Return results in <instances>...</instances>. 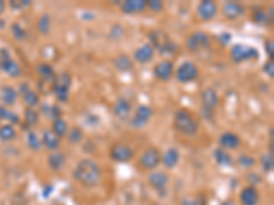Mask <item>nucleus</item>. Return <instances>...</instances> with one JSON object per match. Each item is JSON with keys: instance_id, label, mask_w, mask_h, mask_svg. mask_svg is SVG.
Returning a JSON list of instances; mask_svg holds the SVG:
<instances>
[{"instance_id": "nucleus-1", "label": "nucleus", "mask_w": 274, "mask_h": 205, "mask_svg": "<svg viewBox=\"0 0 274 205\" xmlns=\"http://www.w3.org/2000/svg\"><path fill=\"white\" fill-rule=\"evenodd\" d=\"M73 178L81 186L92 189L98 186L102 181V168L92 159H82L77 163L73 171Z\"/></svg>"}, {"instance_id": "nucleus-2", "label": "nucleus", "mask_w": 274, "mask_h": 205, "mask_svg": "<svg viewBox=\"0 0 274 205\" xmlns=\"http://www.w3.org/2000/svg\"><path fill=\"white\" fill-rule=\"evenodd\" d=\"M173 126H174L175 131H178L182 135L187 137H194L199 131V120L196 119L192 112H189L185 108H180L175 111L174 119H173Z\"/></svg>"}, {"instance_id": "nucleus-3", "label": "nucleus", "mask_w": 274, "mask_h": 205, "mask_svg": "<svg viewBox=\"0 0 274 205\" xmlns=\"http://www.w3.org/2000/svg\"><path fill=\"white\" fill-rule=\"evenodd\" d=\"M148 38L151 47L163 56H171L177 52V44L169 37V34L162 30H151L148 33Z\"/></svg>"}, {"instance_id": "nucleus-4", "label": "nucleus", "mask_w": 274, "mask_h": 205, "mask_svg": "<svg viewBox=\"0 0 274 205\" xmlns=\"http://www.w3.org/2000/svg\"><path fill=\"white\" fill-rule=\"evenodd\" d=\"M71 89V76L67 72H62L58 74L54 81L51 82V91L54 96L57 97L58 101L61 103H67L70 97Z\"/></svg>"}, {"instance_id": "nucleus-5", "label": "nucleus", "mask_w": 274, "mask_h": 205, "mask_svg": "<svg viewBox=\"0 0 274 205\" xmlns=\"http://www.w3.org/2000/svg\"><path fill=\"white\" fill-rule=\"evenodd\" d=\"M202 115H203L204 119L213 120L214 112L219 105V96H218L217 91L213 88H206L202 95Z\"/></svg>"}, {"instance_id": "nucleus-6", "label": "nucleus", "mask_w": 274, "mask_h": 205, "mask_svg": "<svg viewBox=\"0 0 274 205\" xmlns=\"http://www.w3.org/2000/svg\"><path fill=\"white\" fill-rule=\"evenodd\" d=\"M162 162V152L155 147H150L142 153L137 166L143 171H155Z\"/></svg>"}, {"instance_id": "nucleus-7", "label": "nucleus", "mask_w": 274, "mask_h": 205, "mask_svg": "<svg viewBox=\"0 0 274 205\" xmlns=\"http://www.w3.org/2000/svg\"><path fill=\"white\" fill-rule=\"evenodd\" d=\"M231 57L235 63L248 62V60H258L259 59V51L250 45L244 44H235L231 48Z\"/></svg>"}, {"instance_id": "nucleus-8", "label": "nucleus", "mask_w": 274, "mask_h": 205, "mask_svg": "<svg viewBox=\"0 0 274 205\" xmlns=\"http://www.w3.org/2000/svg\"><path fill=\"white\" fill-rule=\"evenodd\" d=\"M174 74L178 82H181V84H189V82H194L198 80L200 72H199V67L194 62L185 60V62L180 63V66L177 67Z\"/></svg>"}, {"instance_id": "nucleus-9", "label": "nucleus", "mask_w": 274, "mask_h": 205, "mask_svg": "<svg viewBox=\"0 0 274 205\" xmlns=\"http://www.w3.org/2000/svg\"><path fill=\"white\" fill-rule=\"evenodd\" d=\"M152 115H154V111H152L150 105L140 104L136 110H134L132 116H130L129 123H130L133 129H143V127H146L147 124L150 123Z\"/></svg>"}, {"instance_id": "nucleus-10", "label": "nucleus", "mask_w": 274, "mask_h": 205, "mask_svg": "<svg viewBox=\"0 0 274 205\" xmlns=\"http://www.w3.org/2000/svg\"><path fill=\"white\" fill-rule=\"evenodd\" d=\"M110 158L115 163H129L134 159V151L128 144L117 143L110 148Z\"/></svg>"}, {"instance_id": "nucleus-11", "label": "nucleus", "mask_w": 274, "mask_h": 205, "mask_svg": "<svg viewBox=\"0 0 274 205\" xmlns=\"http://www.w3.org/2000/svg\"><path fill=\"white\" fill-rule=\"evenodd\" d=\"M210 44H211V40L208 37V34L204 32H194L185 40L187 49L191 52H199L202 49H206L210 47Z\"/></svg>"}, {"instance_id": "nucleus-12", "label": "nucleus", "mask_w": 274, "mask_h": 205, "mask_svg": "<svg viewBox=\"0 0 274 205\" xmlns=\"http://www.w3.org/2000/svg\"><path fill=\"white\" fill-rule=\"evenodd\" d=\"M173 74H174V64L169 59H163L154 67V77L162 82L170 81Z\"/></svg>"}, {"instance_id": "nucleus-13", "label": "nucleus", "mask_w": 274, "mask_h": 205, "mask_svg": "<svg viewBox=\"0 0 274 205\" xmlns=\"http://www.w3.org/2000/svg\"><path fill=\"white\" fill-rule=\"evenodd\" d=\"M169 181L170 178L166 174L165 171H151L148 174V178H147V182L148 185L156 191H166L167 189V185H169Z\"/></svg>"}, {"instance_id": "nucleus-14", "label": "nucleus", "mask_w": 274, "mask_h": 205, "mask_svg": "<svg viewBox=\"0 0 274 205\" xmlns=\"http://www.w3.org/2000/svg\"><path fill=\"white\" fill-rule=\"evenodd\" d=\"M196 13H198V17L204 22L207 21H211L217 17L218 14V6L215 2H211V0H203L198 5V9H196Z\"/></svg>"}, {"instance_id": "nucleus-15", "label": "nucleus", "mask_w": 274, "mask_h": 205, "mask_svg": "<svg viewBox=\"0 0 274 205\" xmlns=\"http://www.w3.org/2000/svg\"><path fill=\"white\" fill-rule=\"evenodd\" d=\"M133 108L130 101L125 97H119L113 105V114L121 120H129L132 116Z\"/></svg>"}, {"instance_id": "nucleus-16", "label": "nucleus", "mask_w": 274, "mask_h": 205, "mask_svg": "<svg viewBox=\"0 0 274 205\" xmlns=\"http://www.w3.org/2000/svg\"><path fill=\"white\" fill-rule=\"evenodd\" d=\"M218 144H219V148L225 151H235L240 148L241 139L233 131H223L218 139Z\"/></svg>"}, {"instance_id": "nucleus-17", "label": "nucleus", "mask_w": 274, "mask_h": 205, "mask_svg": "<svg viewBox=\"0 0 274 205\" xmlns=\"http://www.w3.org/2000/svg\"><path fill=\"white\" fill-rule=\"evenodd\" d=\"M222 14L225 18L231 19V21H236L241 18L246 14V7L239 3V2H226L222 6Z\"/></svg>"}, {"instance_id": "nucleus-18", "label": "nucleus", "mask_w": 274, "mask_h": 205, "mask_svg": "<svg viewBox=\"0 0 274 205\" xmlns=\"http://www.w3.org/2000/svg\"><path fill=\"white\" fill-rule=\"evenodd\" d=\"M154 56H155V49L151 47V44L146 43L133 52V62L146 64V63L151 62Z\"/></svg>"}, {"instance_id": "nucleus-19", "label": "nucleus", "mask_w": 274, "mask_h": 205, "mask_svg": "<svg viewBox=\"0 0 274 205\" xmlns=\"http://www.w3.org/2000/svg\"><path fill=\"white\" fill-rule=\"evenodd\" d=\"M239 200H240L241 205H258L260 200V194L254 185H250L240 191Z\"/></svg>"}, {"instance_id": "nucleus-20", "label": "nucleus", "mask_w": 274, "mask_h": 205, "mask_svg": "<svg viewBox=\"0 0 274 205\" xmlns=\"http://www.w3.org/2000/svg\"><path fill=\"white\" fill-rule=\"evenodd\" d=\"M119 9L123 14H140L147 10V0H126L119 3Z\"/></svg>"}, {"instance_id": "nucleus-21", "label": "nucleus", "mask_w": 274, "mask_h": 205, "mask_svg": "<svg viewBox=\"0 0 274 205\" xmlns=\"http://www.w3.org/2000/svg\"><path fill=\"white\" fill-rule=\"evenodd\" d=\"M19 92L24 97L25 104L28 105L29 108H34L40 104V96H38L37 92H34L33 89H30V86L26 84V82H22L19 85Z\"/></svg>"}, {"instance_id": "nucleus-22", "label": "nucleus", "mask_w": 274, "mask_h": 205, "mask_svg": "<svg viewBox=\"0 0 274 205\" xmlns=\"http://www.w3.org/2000/svg\"><path fill=\"white\" fill-rule=\"evenodd\" d=\"M252 21L262 26H270L273 24V7L270 9H263V7H258L254 10L252 13Z\"/></svg>"}, {"instance_id": "nucleus-23", "label": "nucleus", "mask_w": 274, "mask_h": 205, "mask_svg": "<svg viewBox=\"0 0 274 205\" xmlns=\"http://www.w3.org/2000/svg\"><path fill=\"white\" fill-rule=\"evenodd\" d=\"M47 164L52 171H62L65 168V166H66V156H65V153L59 152V151L51 152L50 156L47 158Z\"/></svg>"}, {"instance_id": "nucleus-24", "label": "nucleus", "mask_w": 274, "mask_h": 205, "mask_svg": "<svg viewBox=\"0 0 274 205\" xmlns=\"http://www.w3.org/2000/svg\"><path fill=\"white\" fill-rule=\"evenodd\" d=\"M162 164L165 166L166 170H173L178 166L180 163V152L178 149L169 148L165 153H162Z\"/></svg>"}, {"instance_id": "nucleus-25", "label": "nucleus", "mask_w": 274, "mask_h": 205, "mask_svg": "<svg viewBox=\"0 0 274 205\" xmlns=\"http://www.w3.org/2000/svg\"><path fill=\"white\" fill-rule=\"evenodd\" d=\"M41 144L44 148H47L51 152H55L61 147V139L57 134L52 133V130L45 129L43 130V134H41Z\"/></svg>"}, {"instance_id": "nucleus-26", "label": "nucleus", "mask_w": 274, "mask_h": 205, "mask_svg": "<svg viewBox=\"0 0 274 205\" xmlns=\"http://www.w3.org/2000/svg\"><path fill=\"white\" fill-rule=\"evenodd\" d=\"M18 99V91L15 89L14 86L5 85L0 89V100L3 103L5 107H11L17 103Z\"/></svg>"}, {"instance_id": "nucleus-27", "label": "nucleus", "mask_w": 274, "mask_h": 205, "mask_svg": "<svg viewBox=\"0 0 274 205\" xmlns=\"http://www.w3.org/2000/svg\"><path fill=\"white\" fill-rule=\"evenodd\" d=\"M213 158L218 166L221 167H232L233 166V158L227 151L222 148H215L213 151Z\"/></svg>"}, {"instance_id": "nucleus-28", "label": "nucleus", "mask_w": 274, "mask_h": 205, "mask_svg": "<svg viewBox=\"0 0 274 205\" xmlns=\"http://www.w3.org/2000/svg\"><path fill=\"white\" fill-rule=\"evenodd\" d=\"M114 67L121 73H126L133 70V66H134V62L133 59L128 55H118V56L114 59Z\"/></svg>"}, {"instance_id": "nucleus-29", "label": "nucleus", "mask_w": 274, "mask_h": 205, "mask_svg": "<svg viewBox=\"0 0 274 205\" xmlns=\"http://www.w3.org/2000/svg\"><path fill=\"white\" fill-rule=\"evenodd\" d=\"M2 72H5L10 77H19L22 74V69L19 66L18 62H15L14 59H7L5 62H2Z\"/></svg>"}, {"instance_id": "nucleus-30", "label": "nucleus", "mask_w": 274, "mask_h": 205, "mask_svg": "<svg viewBox=\"0 0 274 205\" xmlns=\"http://www.w3.org/2000/svg\"><path fill=\"white\" fill-rule=\"evenodd\" d=\"M36 70H37L38 76L41 77V80L45 82H52L54 78L57 77L54 67H52L50 63H40V64H37Z\"/></svg>"}, {"instance_id": "nucleus-31", "label": "nucleus", "mask_w": 274, "mask_h": 205, "mask_svg": "<svg viewBox=\"0 0 274 205\" xmlns=\"http://www.w3.org/2000/svg\"><path fill=\"white\" fill-rule=\"evenodd\" d=\"M52 133L57 134L59 139H65L69 131V124L63 118H58V119L52 120Z\"/></svg>"}, {"instance_id": "nucleus-32", "label": "nucleus", "mask_w": 274, "mask_h": 205, "mask_svg": "<svg viewBox=\"0 0 274 205\" xmlns=\"http://www.w3.org/2000/svg\"><path fill=\"white\" fill-rule=\"evenodd\" d=\"M26 144H28V147L33 152H38L40 149L43 148V144H41V139L38 137V134H36L33 130L29 129L26 131Z\"/></svg>"}, {"instance_id": "nucleus-33", "label": "nucleus", "mask_w": 274, "mask_h": 205, "mask_svg": "<svg viewBox=\"0 0 274 205\" xmlns=\"http://www.w3.org/2000/svg\"><path fill=\"white\" fill-rule=\"evenodd\" d=\"M67 141L70 145H78V144L82 143V140H84V131L81 127L78 126H74V127H71L69 131H67Z\"/></svg>"}, {"instance_id": "nucleus-34", "label": "nucleus", "mask_w": 274, "mask_h": 205, "mask_svg": "<svg viewBox=\"0 0 274 205\" xmlns=\"http://www.w3.org/2000/svg\"><path fill=\"white\" fill-rule=\"evenodd\" d=\"M17 137V130L14 129V126L13 124H2L0 126V141H11V140H14Z\"/></svg>"}, {"instance_id": "nucleus-35", "label": "nucleus", "mask_w": 274, "mask_h": 205, "mask_svg": "<svg viewBox=\"0 0 274 205\" xmlns=\"http://www.w3.org/2000/svg\"><path fill=\"white\" fill-rule=\"evenodd\" d=\"M0 119L11 122V124H21V118L18 115L10 111L9 108H6L5 105H0Z\"/></svg>"}, {"instance_id": "nucleus-36", "label": "nucleus", "mask_w": 274, "mask_h": 205, "mask_svg": "<svg viewBox=\"0 0 274 205\" xmlns=\"http://www.w3.org/2000/svg\"><path fill=\"white\" fill-rule=\"evenodd\" d=\"M37 30L38 33L47 36L51 32V17L48 14H43L37 19Z\"/></svg>"}, {"instance_id": "nucleus-37", "label": "nucleus", "mask_w": 274, "mask_h": 205, "mask_svg": "<svg viewBox=\"0 0 274 205\" xmlns=\"http://www.w3.org/2000/svg\"><path fill=\"white\" fill-rule=\"evenodd\" d=\"M25 123H26V126H28V130L29 127H32V126H36L38 122V112L34 108H26V111H25Z\"/></svg>"}, {"instance_id": "nucleus-38", "label": "nucleus", "mask_w": 274, "mask_h": 205, "mask_svg": "<svg viewBox=\"0 0 274 205\" xmlns=\"http://www.w3.org/2000/svg\"><path fill=\"white\" fill-rule=\"evenodd\" d=\"M43 110L45 111V114H47L48 118H51L52 120L58 119V118H62V110L57 104L44 105Z\"/></svg>"}, {"instance_id": "nucleus-39", "label": "nucleus", "mask_w": 274, "mask_h": 205, "mask_svg": "<svg viewBox=\"0 0 274 205\" xmlns=\"http://www.w3.org/2000/svg\"><path fill=\"white\" fill-rule=\"evenodd\" d=\"M260 164H262V168L265 172H271L273 171V153H265L262 158H260Z\"/></svg>"}, {"instance_id": "nucleus-40", "label": "nucleus", "mask_w": 274, "mask_h": 205, "mask_svg": "<svg viewBox=\"0 0 274 205\" xmlns=\"http://www.w3.org/2000/svg\"><path fill=\"white\" fill-rule=\"evenodd\" d=\"M237 162L243 168H252L256 164V159L252 158L251 155H247V153H241Z\"/></svg>"}, {"instance_id": "nucleus-41", "label": "nucleus", "mask_w": 274, "mask_h": 205, "mask_svg": "<svg viewBox=\"0 0 274 205\" xmlns=\"http://www.w3.org/2000/svg\"><path fill=\"white\" fill-rule=\"evenodd\" d=\"M11 32L14 34L15 40H18V41H24L25 38L28 37L26 30H25V29L21 26V24H18V22L13 24V26H11Z\"/></svg>"}, {"instance_id": "nucleus-42", "label": "nucleus", "mask_w": 274, "mask_h": 205, "mask_svg": "<svg viewBox=\"0 0 274 205\" xmlns=\"http://www.w3.org/2000/svg\"><path fill=\"white\" fill-rule=\"evenodd\" d=\"M181 205H207V198L203 194H199V196H195L192 198H184Z\"/></svg>"}, {"instance_id": "nucleus-43", "label": "nucleus", "mask_w": 274, "mask_h": 205, "mask_svg": "<svg viewBox=\"0 0 274 205\" xmlns=\"http://www.w3.org/2000/svg\"><path fill=\"white\" fill-rule=\"evenodd\" d=\"M147 9L151 10L152 13H161L163 10V3L161 0H148L147 2Z\"/></svg>"}, {"instance_id": "nucleus-44", "label": "nucleus", "mask_w": 274, "mask_h": 205, "mask_svg": "<svg viewBox=\"0 0 274 205\" xmlns=\"http://www.w3.org/2000/svg\"><path fill=\"white\" fill-rule=\"evenodd\" d=\"M265 51H266V53H267V56H269V60H273L274 43H273V40H271V38H270V40H266Z\"/></svg>"}, {"instance_id": "nucleus-45", "label": "nucleus", "mask_w": 274, "mask_h": 205, "mask_svg": "<svg viewBox=\"0 0 274 205\" xmlns=\"http://www.w3.org/2000/svg\"><path fill=\"white\" fill-rule=\"evenodd\" d=\"M263 72L269 78H274V63L273 60H267L263 66Z\"/></svg>"}, {"instance_id": "nucleus-46", "label": "nucleus", "mask_w": 274, "mask_h": 205, "mask_svg": "<svg viewBox=\"0 0 274 205\" xmlns=\"http://www.w3.org/2000/svg\"><path fill=\"white\" fill-rule=\"evenodd\" d=\"M30 5H32V3L28 2V0H22V2H17V3H15V2H11V3H10V6H11L13 9H17V10L24 9V7H29Z\"/></svg>"}, {"instance_id": "nucleus-47", "label": "nucleus", "mask_w": 274, "mask_h": 205, "mask_svg": "<svg viewBox=\"0 0 274 205\" xmlns=\"http://www.w3.org/2000/svg\"><path fill=\"white\" fill-rule=\"evenodd\" d=\"M5 9H6L5 2H2V0H0V14H3V11H5Z\"/></svg>"}, {"instance_id": "nucleus-48", "label": "nucleus", "mask_w": 274, "mask_h": 205, "mask_svg": "<svg viewBox=\"0 0 274 205\" xmlns=\"http://www.w3.org/2000/svg\"><path fill=\"white\" fill-rule=\"evenodd\" d=\"M0 72H2V60H0Z\"/></svg>"}]
</instances>
